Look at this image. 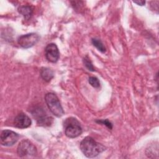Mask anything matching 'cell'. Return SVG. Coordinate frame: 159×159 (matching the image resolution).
Masks as SVG:
<instances>
[{
  "label": "cell",
  "instance_id": "cell-7",
  "mask_svg": "<svg viewBox=\"0 0 159 159\" xmlns=\"http://www.w3.org/2000/svg\"><path fill=\"white\" fill-rule=\"evenodd\" d=\"M45 55L47 60L52 63H56L60 58V52L55 43L48 44L45 48Z\"/></svg>",
  "mask_w": 159,
  "mask_h": 159
},
{
  "label": "cell",
  "instance_id": "cell-13",
  "mask_svg": "<svg viewBox=\"0 0 159 159\" xmlns=\"http://www.w3.org/2000/svg\"><path fill=\"white\" fill-rule=\"evenodd\" d=\"M83 62L84 65L86 66V68L91 71H94V68L93 66V65L91 62V61L90 60L88 56H86L85 57L83 58Z\"/></svg>",
  "mask_w": 159,
  "mask_h": 159
},
{
  "label": "cell",
  "instance_id": "cell-3",
  "mask_svg": "<svg viewBox=\"0 0 159 159\" xmlns=\"http://www.w3.org/2000/svg\"><path fill=\"white\" fill-rule=\"evenodd\" d=\"M45 101L50 112L56 117H60L64 114V111L57 96L53 93H48L45 96Z\"/></svg>",
  "mask_w": 159,
  "mask_h": 159
},
{
  "label": "cell",
  "instance_id": "cell-6",
  "mask_svg": "<svg viewBox=\"0 0 159 159\" xmlns=\"http://www.w3.org/2000/svg\"><path fill=\"white\" fill-rule=\"evenodd\" d=\"M19 137L17 133L10 130H4L1 132L0 136L1 143L4 146H12L16 143Z\"/></svg>",
  "mask_w": 159,
  "mask_h": 159
},
{
  "label": "cell",
  "instance_id": "cell-12",
  "mask_svg": "<svg viewBox=\"0 0 159 159\" xmlns=\"http://www.w3.org/2000/svg\"><path fill=\"white\" fill-rule=\"evenodd\" d=\"M91 42H92L93 45L94 47H96L100 52H101L102 53L106 52V48L101 40L96 39V38H93L91 39Z\"/></svg>",
  "mask_w": 159,
  "mask_h": 159
},
{
  "label": "cell",
  "instance_id": "cell-5",
  "mask_svg": "<svg viewBox=\"0 0 159 159\" xmlns=\"http://www.w3.org/2000/svg\"><path fill=\"white\" fill-rule=\"evenodd\" d=\"M39 36L35 33L22 35L17 39L18 44L24 48H29L35 45L39 40Z\"/></svg>",
  "mask_w": 159,
  "mask_h": 159
},
{
  "label": "cell",
  "instance_id": "cell-2",
  "mask_svg": "<svg viewBox=\"0 0 159 159\" xmlns=\"http://www.w3.org/2000/svg\"><path fill=\"white\" fill-rule=\"evenodd\" d=\"M63 127L66 136L71 139L80 136L83 132L80 122L73 117H68L63 121Z\"/></svg>",
  "mask_w": 159,
  "mask_h": 159
},
{
  "label": "cell",
  "instance_id": "cell-1",
  "mask_svg": "<svg viewBox=\"0 0 159 159\" xmlns=\"http://www.w3.org/2000/svg\"><path fill=\"white\" fill-rule=\"evenodd\" d=\"M81 151L88 158H94L106 150V147L91 137L84 138L80 145Z\"/></svg>",
  "mask_w": 159,
  "mask_h": 159
},
{
  "label": "cell",
  "instance_id": "cell-16",
  "mask_svg": "<svg viewBox=\"0 0 159 159\" xmlns=\"http://www.w3.org/2000/svg\"><path fill=\"white\" fill-rule=\"evenodd\" d=\"M133 2L138 5H140V6H143L145 3V1H134Z\"/></svg>",
  "mask_w": 159,
  "mask_h": 159
},
{
  "label": "cell",
  "instance_id": "cell-4",
  "mask_svg": "<svg viewBox=\"0 0 159 159\" xmlns=\"http://www.w3.org/2000/svg\"><path fill=\"white\" fill-rule=\"evenodd\" d=\"M17 153L20 157H34L37 153V148L29 140L25 139L20 142L17 146Z\"/></svg>",
  "mask_w": 159,
  "mask_h": 159
},
{
  "label": "cell",
  "instance_id": "cell-14",
  "mask_svg": "<svg viewBox=\"0 0 159 159\" xmlns=\"http://www.w3.org/2000/svg\"><path fill=\"white\" fill-rule=\"evenodd\" d=\"M89 83L94 88H98L100 86V82L98 78L95 76H90L88 78Z\"/></svg>",
  "mask_w": 159,
  "mask_h": 159
},
{
  "label": "cell",
  "instance_id": "cell-9",
  "mask_svg": "<svg viewBox=\"0 0 159 159\" xmlns=\"http://www.w3.org/2000/svg\"><path fill=\"white\" fill-rule=\"evenodd\" d=\"M32 124L31 119L29 116L24 113L19 114L14 120V125L19 129H25L30 126Z\"/></svg>",
  "mask_w": 159,
  "mask_h": 159
},
{
  "label": "cell",
  "instance_id": "cell-11",
  "mask_svg": "<svg viewBox=\"0 0 159 159\" xmlns=\"http://www.w3.org/2000/svg\"><path fill=\"white\" fill-rule=\"evenodd\" d=\"M40 76L44 81L49 82L53 78L54 73L53 71L48 68H42L40 70Z\"/></svg>",
  "mask_w": 159,
  "mask_h": 159
},
{
  "label": "cell",
  "instance_id": "cell-8",
  "mask_svg": "<svg viewBox=\"0 0 159 159\" xmlns=\"http://www.w3.org/2000/svg\"><path fill=\"white\" fill-rule=\"evenodd\" d=\"M34 117H35L37 121V123L40 125H50L52 122V118L47 116L42 109H35L32 112Z\"/></svg>",
  "mask_w": 159,
  "mask_h": 159
},
{
  "label": "cell",
  "instance_id": "cell-15",
  "mask_svg": "<svg viewBox=\"0 0 159 159\" xmlns=\"http://www.w3.org/2000/svg\"><path fill=\"white\" fill-rule=\"evenodd\" d=\"M96 122L101 124H104L106 126H107L109 129H112V124L107 120V119H104V120H98L96 121Z\"/></svg>",
  "mask_w": 159,
  "mask_h": 159
},
{
  "label": "cell",
  "instance_id": "cell-10",
  "mask_svg": "<svg viewBox=\"0 0 159 159\" xmlns=\"http://www.w3.org/2000/svg\"><path fill=\"white\" fill-rule=\"evenodd\" d=\"M18 12L24 16L25 19L28 20L33 14V9L30 6H21L19 7Z\"/></svg>",
  "mask_w": 159,
  "mask_h": 159
}]
</instances>
